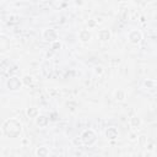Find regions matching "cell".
I'll return each instance as SVG.
<instances>
[{
	"instance_id": "obj_1",
	"label": "cell",
	"mask_w": 157,
	"mask_h": 157,
	"mask_svg": "<svg viewBox=\"0 0 157 157\" xmlns=\"http://www.w3.org/2000/svg\"><path fill=\"white\" fill-rule=\"evenodd\" d=\"M7 86H9L10 90H17V88L21 86V83H20V80H17L16 77H12V78H10V81L7 82Z\"/></svg>"
},
{
	"instance_id": "obj_2",
	"label": "cell",
	"mask_w": 157,
	"mask_h": 157,
	"mask_svg": "<svg viewBox=\"0 0 157 157\" xmlns=\"http://www.w3.org/2000/svg\"><path fill=\"white\" fill-rule=\"evenodd\" d=\"M9 48V39L6 37H0V50L1 52H5L6 49Z\"/></svg>"
}]
</instances>
